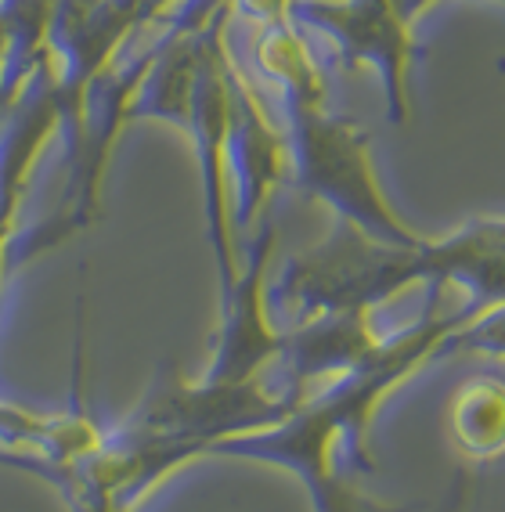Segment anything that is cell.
I'll list each match as a JSON object with an SVG mask.
<instances>
[{
  "instance_id": "6da1fadb",
  "label": "cell",
  "mask_w": 505,
  "mask_h": 512,
  "mask_svg": "<svg viewBox=\"0 0 505 512\" xmlns=\"http://www.w3.org/2000/svg\"><path fill=\"white\" fill-rule=\"evenodd\" d=\"M433 0H289L300 29H314L332 44L347 69H376L394 123L408 119V73L419 58L415 22Z\"/></svg>"
}]
</instances>
